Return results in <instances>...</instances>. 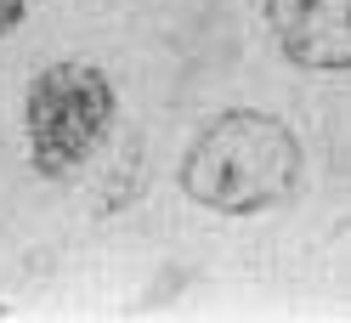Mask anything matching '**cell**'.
Instances as JSON below:
<instances>
[{"instance_id":"cell-1","label":"cell","mask_w":351,"mask_h":323,"mask_svg":"<svg viewBox=\"0 0 351 323\" xmlns=\"http://www.w3.org/2000/svg\"><path fill=\"white\" fill-rule=\"evenodd\" d=\"M306 176V147L295 125L267 108H227L193 131L176 182L199 210L215 215H267L289 204Z\"/></svg>"},{"instance_id":"cell-2","label":"cell","mask_w":351,"mask_h":323,"mask_svg":"<svg viewBox=\"0 0 351 323\" xmlns=\"http://www.w3.org/2000/svg\"><path fill=\"white\" fill-rule=\"evenodd\" d=\"M119 91L97 62L62 57L46 62L23 91V142L40 182H74L114 131Z\"/></svg>"},{"instance_id":"cell-3","label":"cell","mask_w":351,"mask_h":323,"mask_svg":"<svg viewBox=\"0 0 351 323\" xmlns=\"http://www.w3.org/2000/svg\"><path fill=\"white\" fill-rule=\"evenodd\" d=\"M261 17L295 69L351 74V0H261Z\"/></svg>"},{"instance_id":"cell-4","label":"cell","mask_w":351,"mask_h":323,"mask_svg":"<svg viewBox=\"0 0 351 323\" xmlns=\"http://www.w3.org/2000/svg\"><path fill=\"white\" fill-rule=\"evenodd\" d=\"M23 17H29V0H0V40L12 29H23Z\"/></svg>"},{"instance_id":"cell-5","label":"cell","mask_w":351,"mask_h":323,"mask_svg":"<svg viewBox=\"0 0 351 323\" xmlns=\"http://www.w3.org/2000/svg\"><path fill=\"white\" fill-rule=\"evenodd\" d=\"M0 318H12V307H0Z\"/></svg>"}]
</instances>
